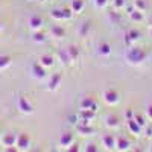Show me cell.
I'll return each mask as SVG.
<instances>
[{"label": "cell", "instance_id": "6da1fadb", "mask_svg": "<svg viewBox=\"0 0 152 152\" xmlns=\"http://www.w3.org/2000/svg\"><path fill=\"white\" fill-rule=\"evenodd\" d=\"M126 59L131 64H142V62L146 59V52L140 47H129L128 52H126Z\"/></svg>", "mask_w": 152, "mask_h": 152}, {"label": "cell", "instance_id": "7a4b0ae2", "mask_svg": "<svg viewBox=\"0 0 152 152\" xmlns=\"http://www.w3.org/2000/svg\"><path fill=\"white\" fill-rule=\"evenodd\" d=\"M72 15H73V11L72 9H53L52 12H50V17H52L53 20H58V21H61V20H70L72 18Z\"/></svg>", "mask_w": 152, "mask_h": 152}, {"label": "cell", "instance_id": "3957f363", "mask_svg": "<svg viewBox=\"0 0 152 152\" xmlns=\"http://www.w3.org/2000/svg\"><path fill=\"white\" fill-rule=\"evenodd\" d=\"M102 97H104V102H105L107 105H116V104L119 102V93H117L116 90H113V88H108V90H105L104 94H102Z\"/></svg>", "mask_w": 152, "mask_h": 152}, {"label": "cell", "instance_id": "277c9868", "mask_svg": "<svg viewBox=\"0 0 152 152\" xmlns=\"http://www.w3.org/2000/svg\"><path fill=\"white\" fill-rule=\"evenodd\" d=\"M18 151H28L31 148V137L26 132H21L20 135H17V143H15Z\"/></svg>", "mask_w": 152, "mask_h": 152}, {"label": "cell", "instance_id": "5b68a950", "mask_svg": "<svg viewBox=\"0 0 152 152\" xmlns=\"http://www.w3.org/2000/svg\"><path fill=\"white\" fill-rule=\"evenodd\" d=\"M17 107H18V110H20L21 113H24V114H32V113H34V107H32V104H31L24 96H20V97H18V100H17Z\"/></svg>", "mask_w": 152, "mask_h": 152}, {"label": "cell", "instance_id": "8992f818", "mask_svg": "<svg viewBox=\"0 0 152 152\" xmlns=\"http://www.w3.org/2000/svg\"><path fill=\"white\" fill-rule=\"evenodd\" d=\"M102 143H104L105 149L113 151V149H116V148H117V138L114 137L113 134H105V135L102 137Z\"/></svg>", "mask_w": 152, "mask_h": 152}, {"label": "cell", "instance_id": "52a82bcc", "mask_svg": "<svg viewBox=\"0 0 152 152\" xmlns=\"http://www.w3.org/2000/svg\"><path fill=\"white\" fill-rule=\"evenodd\" d=\"M81 110H90V111H94L97 110V104L93 97H84L81 100Z\"/></svg>", "mask_w": 152, "mask_h": 152}, {"label": "cell", "instance_id": "ba28073f", "mask_svg": "<svg viewBox=\"0 0 152 152\" xmlns=\"http://www.w3.org/2000/svg\"><path fill=\"white\" fill-rule=\"evenodd\" d=\"M138 38H140V32H138L137 29H131V31L126 32V35H125V43L131 47L132 43H135Z\"/></svg>", "mask_w": 152, "mask_h": 152}, {"label": "cell", "instance_id": "9c48e42d", "mask_svg": "<svg viewBox=\"0 0 152 152\" xmlns=\"http://www.w3.org/2000/svg\"><path fill=\"white\" fill-rule=\"evenodd\" d=\"M32 75H34V78H37V79H43L46 76V67L41 66L40 62H35V64L32 66Z\"/></svg>", "mask_w": 152, "mask_h": 152}, {"label": "cell", "instance_id": "30bf717a", "mask_svg": "<svg viewBox=\"0 0 152 152\" xmlns=\"http://www.w3.org/2000/svg\"><path fill=\"white\" fill-rule=\"evenodd\" d=\"M28 24H29V28H31L32 31H40V29L43 28V18L38 17V15H32V17L29 18Z\"/></svg>", "mask_w": 152, "mask_h": 152}, {"label": "cell", "instance_id": "8fae6325", "mask_svg": "<svg viewBox=\"0 0 152 152\" xmlns=\"http://www.w3.org/2000/svg\"><path fill=\"white\" fill-rule=\"evenodd\" d=\"M61 81H62V76L59 75V73H55V75H52V78L49 79V90H56V88L61 85Z\"/></svg>", "mask_w": 152, "mask_h": 152}, {"label": "cell", "instance_id": "7c38bea8", "mask_svg": "<svg viewBox=\"0 0 152 152\" xmlns=\"http://www.w3.org/2000/svg\"><path fill=\"white\" fill-rule=\"evenodd\" d=\"M73 134H70V132H66V134H62L61 135V138H59V145L61 146H64V148H69V146H72L73 145Z\"/></svg>", "mask_w": 152, "mask_h": 152}, {"label": "cell", "instance_id": "4fadbf2b", "mask_svg": "<svg viewBox=\"0 0 152 152\" xmlns=\"http://www.w3.org/2000/svg\"><path fill=\"white\" fill-rule=\"evenodd\" d=\"M76 129H78V132H79L81 135H91L93 131H94L91 126H88V123H78Z\"/></svg>", "mask_w": 152, "mask_h": 152}, {"label": "cell", "instance_id": "5bb4252c", "mask_svg": "<svg viewBox=\"0 0 152 152\" xmlns=\"http://www.w3.org/2000/svg\"><path fill=\"white\" fill-rule=\"evenodd\" d=\"M126 125H128L129 131H131L134 135L140 134V131H142V126H140V125H138V123L135 122V119H129V120H126Z\"/></svg>", "mask_w": 152, "mask_h": 152}, {"label": "cell", "instance_id": "9a60e30c", "mask_svg": "<svg viewBox=\"0 0 152 152\" xmlns=\"http://www.w3.org/2000/svg\"><path fill=\"white\" fill-rule=\"evenodd\" d=\"M3 145L5 146H15V143H17V135L15 134H12V132H9V134H5L3 135Z\"/></svg>", "mask_w": 152, "mask_h": 152}, {"label": "cell", "instance_id": "2e32d148", "mask_svg": "<svg viewBox=\"0 0 152 152\" xmlns=\"http://www.w3.org/2000/svg\"><path fill=\"white\" fill-rule=\"evenodd\" d=\"M40 64L44 66L46 69H49V67H52L55 64V59H53L52 55H41L40 56Z\"/></svg>", "mask_w": 152, "mask_h": 152}, {"label": "cell", "instance_id": "e0dca14e", "mask_svg": "<svg viewBox=\"0 0 152 152\" xmlns=\"http://www.w3.org/2000/svg\"><path fill=\"white\" fill-rule=\"evenodd\" d=\"M99 55L104 56V58H108L111 55V46H110V43H100V46H99Z\"/></svg>", "mask_w": 152, "mask_h": 152}, {"label": "cell", "instance_id": "ac0fdd59", "mask_svg": "<svg viewBox=\"0 0 152 152\" xmlns=\"http://www.w3.org/2000/svg\"><path fill=\"white\" fill-rule=\"evenodd\" d=\"M129 18H131V21H134V23H140V21H143L145 15H143V12H142V11L134 9V11L129 12Z\"/></svg>", "mask_w": 152, "mask_h": 152}, {"label": "cell", "instance_id": "d6986e66", "mask_svg": "<svg viewBox=\"0 0 152 152\" xmlns=\"http://www.w3.org/2000/svg\"><path fill=\"white\" fill-rule=\"evenodd\" d=\"M50 34H52V37H55V38H62V37L66 35V31H64V28H62V26L55 24V26L50 28Z\"/></svg>", "mask_w": 152, "mask_h": 152}, {"label": "cell", "instance_id": "ffe728a7", "mask_svg": "<svg viewBox=\"0 0 152 152\" xmlns=\"http://www.w3.org/2000/svg\"><path fill=\"white\" fill-rule=\"evenodd\" d=\"M105 122H107L108 128H117V126H119V119H117V116H114V114H110V116H107Z\"/></svg>", "mask_w": 152, "mask_h": 152}, {"label": "cell", "instance_id": "44dd1931", "mask_svg": "<svg viewBox=\"0 0 152 152\" xmlns=\"http://www.w3.org/2000/svg\"><path fill=\"white\" fill-rule=\"evenodd\" d=\"M70 9L73 11V12H81L82 9H84V0H73L72 2V5H70Z\"/></svg>", "mask_w": 152, "mask_h": 152}, {"label": "cell", "instance_id": "7402d4cb", "mask_svg": "<svg viewBox=\"0 0 152 152\" xmlns=\"http://www.w3.org/2000/svg\"><path fill=\"white\" fill-rule=\"evenodd\" d=\"M67 52H69V55H70V58H72V61H76L79 58V47L78 46H69V49H67Z\"/></svg>", "mask_w": 152, "mask_h": 152}, {"label": "cell", "instance_id": "603a6c76", "mask_svg": "<svg viewBox=\"0 0 152 152\" xmlns=\"http://www.w3.org/2000/svg\"><path fill=\"white\" fill-rule=\"evenodd\" d=\"M117 151H126V149H129V142L126 140L125 137H119L117 138Z\"/></svg>", "mask_w": 152, "mask_h": 152}, {"label": "cell", "instance_id": "cb8c5ba5", "mask_svg": "<svg viewBox=\"0 0 152 152\" xmlns=\"http://www.w3.org/2000/svg\"><path fill=\"white\" fill-rule=\"evenodd\" d=\"M11 56H8V55H0V70H5L6 67H9L11 66Z\"/></svg>", "mask_w": 152, "mask_h": 152}, {"label": "cell", "instance_id": "d4e9b609", "mask_svg": "<svg viewBox=\"0 0 152 152\" xmlns=\"http://www.w3.org/2000/svg\"><path fill=\"white\" fill-rule=\"evenodd\" d=\"M32 41H35V43H44V41H46V35H44L43 32H40V31H34V34H32Z\"/></svg>", "mask_w": 152, "mask_h": 152}, {"label": "cell", "instance_id": "484cf974", "mask_svg": "<svg viewBox=\"0 0 152 152\" xmlns=\"http://www.w3.org/2000/svg\"><path fill=\"white\" fill-rule=\"evenodd\" d=\"M90 31V21H85V23H82V28H81V31H79V34H81V37H85V34Z\"/></svg>", "mask_w": 152, "mask_h": 152}, {"label": "cell", "instance_id": "4316f807", "mask_svg": "<svg viewBox=\"0 0 152 152\" xmlns=\"http://www.w3.org/2000/svg\"><path fill=\"white\" fill-rule=\"evenodd\" d=\"M113 5H114L116 9H122L126 5V0H113Z\"/></svg>", "mask_w": 152, "mask_h": 152}, {"label": "cell", "instance_id": "83f0119b", "mask_svg": "<svg viewBox=\"0 0 152 152\" xmlns=\"http://www.w3.org/2000/svg\"><path fill=\"white\" fill-rule=\"evenodd\" d=\"M134 119H135V122H137L138 125L142 126V128H145V126H146V122H145V117H143V116H140V114H135Z\"/></svg>", "mask_w": 152, "mask_h": 152}, {"label": "cell", "instance_id": "f1b7e54d", "mask_svg": "<svg viewBox=\"0 0 152 152\" xmlns=\"http://www.w3.org/2000/svg\"><path fill=\"white\" fill-rule=\"evenodd\" d=\"M134 6H135V9H138V11H145V8H146V5H145V2L143 0H135L134 2Z\"/></svg>", "mask_w": 152, "mask_h": 152}, {"label": "cell", "instance_id": "f546056e", "mask_svg": "<svg viewBox=\"0 0 152 152\" xmlns=\"http://www.w3.org/2000/svg\"><path fill=\"white\" fill-rule=\"evenodd\" d=\"M107 3H108V0H94V5L97 8H105Z\"/></svg>", "mask_w": 152, "mask_h": 152}, {"label": "cell", "instance_id": "4dcf8cb0", "mask_svg": "<svg viewBox=\"0 0 152 152\" xmlns=\"http://www.w3.org/2000/svg\"><path fill=\"white\" fill-rule=\"evenodd\" d=\"M146 116L152 120V105H149V107H148V110H146Z\"/></svg>", "mask_w": 152, "mask_h": 152}, {"label": "cell", "instance_id": "1f68e13d", "mask_svg": "<svg viewBox=\"0 0 152 152\" xmlns=\"http://www.w3.org/2000/svg\"><path fill=\"white\" fill-rule=\"evenodd\" d=\"M85 151L88 152V151H90V152H94V151H97L96 148H94V145H88L87 148H85Z\"/></svg>", "mask_w": 152, "mask_h": 152}, {"label": "cell", "instance_id": "d6a6232c", "mask_svg": "<svg viewBox=\"0 0 152 152\" xmlns=\"http://www.w3.org/2000/svg\"><path fill=\"white\" fill-rule=\"evenodd\" d=\"M134 116H135V114H134V113H132V111L129 110L128 113H126V120H129V119H132Z\"/></svg>", "mask_w": 152, "mask_h": 152}, {"label": "cell", "instance_id": "836d02e7", "mask_svg": "<svg viewBox=\"0 0 152 152\" xmlns=\"http://www.w3.org/2000/svg\"><path fill=\"white\" fill-rule=\"evenodd\" d=\"M146 132H148V135H152V128H151V129L146 128Z\"/></svg>", "mask_w": 152, "mask_h": 152}, {"label": "cell", "instance_id": "e575fe53", "mask_svg": "<svg viewBox=\"0 0 152 152\" xmlns=\"http://www.w3.org/2000/svg\"><path fill=\"white\" fill-rule=\"evenodd\" d=\"M149 34H151V37H152V24L149 26Z\"/></svg>", "mask_w": 152, "mask_h": 152}, {"label": "cell", "instance_id": "d590c367", "mask_svg": "<svg viewBox=\"0 0 152 152\" xmlns=\"http://www.w3.org/2000/svg\"><path fill=\"white\" fill-rule=\"evenodd\" d=\"M0 31H2V21H0Z\"/></svg>", "mask_w": 152, "mask_h": 152}, {"label": "cell", "instance_id": "8d00e7d4", "mask_svg": "<svg viewBox=\"0 0 152 152\" xmlns=\"http://www.w3.org/2000/svg\"><path fill=\"white\" fill-rule=\"evenodd\" d=\"M40 2H46V0H40Z\"/></svg>", "mask_w": 152, "mask_h": 152}]
</instances>
